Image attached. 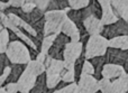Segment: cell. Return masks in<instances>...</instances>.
<instances>
[{
  "label": "cell",
  "mask_w": 128,
  "mask_h": 93,
  "mask_svg": "<svg viewBox=\"0 0 128 93\" xmlns=\"http://www.w3.org/2000/svg\"><path fill=\"white\" fill-rule=\"evenodd\" d=\"M54 10H61V9H60V6H58L56 0H51L46 11H54Z\"/></svg>",
  "instance_id": "d590c367"
},
{
  "label": "cell",
  "mask_w": 128,
  "mask_h": 93,
  "mask_svg": "<svg viewBox=\"0 0 128 93\" xmlns=\"http://www.w3.org/2000/svg\"><path fill=\"white\" fill-rule=\"evenodd\" d=\"M60 6V9L61 10H65V9L70 8V4H68V0H56Z\"/></svg>",
  "instance_id": "74e56055"
},
{
  "label": "cell",
  "mask_w": 128,
  "mask_h": 93,
  "mask_svg": "<svg viewBox=\"0 0 128 93\" xmlns=\"http://www.w3.org/2000/svg\"><path fill=\"white\" fill-rule=\"evenodd\" d=\"M83 52V45L81 42H70L66 44L63 54L64 67L68 70L74 69V63Z\"/></svg>",
  "instance_id": "8992f818"
},
{
  "label": "cell",
  "mask_w": 128,
  "mask_h": 93,
  "mask_svg": "<svg viewBox=\"0 0 128 93\" xmlns=\"http://www.w3.org/2000/svg\"><path fill=\"white\" fill-rule=\"evenodd\" d=\"M55 89H48L46 83V73H42L37 78L33 89L30 90L29 93H53Z\"/></svg>",
  "instance_id": "e0dca14e"
},
{
  "label": "cell",
  "mask_w": 128,
  "mask_h": 93,
  "mask_svg": "<svg viewBox=\"0 0 128 93\" xmlns=\"http://www.w3.org/2000/svg\"><path fill=\"white\" fill-rule=\"evenodd\" d=\"M9 3L14 8H22V6L25 3V0H9Z\"/></svg>",
  "instance_id": "8d00e7d4"
},
{
  "label": "cell",
  "mask_w": 128,
  "mask_h": 93,
  "mask_svg": "<svg viewBox=\"0 0 128 93\" xmlns=\"http://www.w3.org/2000/svg\"><path fill=\"white\" fill-rule=\"evenodd\" d=\"M106 62L110 64L120 65L125 69V71L128 72V49H118L108 47L106 54Z\"/></svg>",
  "instance_id": "30bf717a"
},
{
  "label": "cell",
  "mask_w": 128,
  "mask_h": 93,
  "mask_svg": "<svg viewBox=\"0 0 128 93\" xmlns=\"http://www.w3.org/2000/svg\"><path fill=\"white\" fill-rule=\"evenodd\" d=\"M0 2H9V0H0Z\"/></svg>",
  "instance_id": "bcb514c9"
},
{
  "label": "cell",
  "mask_w": 128,
  "mask_h": 93,
  "mask_svg": "<svg viewBox=\"0 0 128 93\" xmlns=\"http://www.w3.org/2000/svg\"><path fill=\"white\" fill-rule=\"evenodd\" d=\"M71 9H82L88 7L89 0H68Z\"/></svg>",
  "instance_id": "83f0119b"
},
{
  "label": "cell",
  "mask_w": 128,
  "mask_h": 93,
  "mask_svg": "<svg viewBox=\"0 0 128 93\" xmlns=\"http://www.w3.org/2000/svg\"><path fill=\"white\" fill-rule=\"evenodd\" d=\"M84 28H86V33L90 36L92 35H100L102 33V29H104V25L101 22V19L99 18H96L93 16L88 17L83 22Z\"/></svg>",
  "instance_id": "5bb4252c"
},
{
  "label": "cell",
  "mask_w": 128,
  "mask_h": 93,
  "mask_svg": "<svg viewBox=\"0 0 128 93\" xmlns=\"http://www.w3.org/2000/svg\"><path fill=\"white\" fill-rule=\"evenodd\" d=\"M109 47L118 49H128V35L115 37L109 39Z\"/></svg>",
  "instance_id": "44dd1931"
},
{
  "label": "cell",
  "mask_w": 128,
  "mask_h": 93,
  "mask_svg": "<svg viewBox=\"0 0 128 93\" xmlns=\"http://www.w3.org/2000/svg\"><path fill=\"white\" fill-rule=\"evenodd\" d=\"M127 93H128V91H127Z\"/></svg>",
  "instance_id": "681fc988"
},
{
  "label": "cell",
  "mask_w": 128,
  "mask_h": 93,
  "mask_svg": "<svg viewBox=\"0 0 128 93\" xmlns=\"http://www.w3.org/2000/svg\"><path fill=\"white\" fill-rule=\"evenodd\" d=\"M81 93H97L100 91L99 81L90 74H81L80 80L78 82Z\"/></svg>",
  "instance_id": "7c38bea8"
},
{
  "label": "cell",
  "mask_w": 128,
  "mask_h": 93,
  "mask_svg": "<svg viewBox=\"0 0 128 93\" xmlns=\"http://www.w3.org/2000/svg\"><path fill=\"white\" fill-rule=\"evenodd\" d=\"M65 11H66V16H68V19H71L75 25H76L78 29H79V31H80V36L89 35V34L86 33V28H84V25H83L84 20H86L88 17L92 16L89 6L86 7V8H82V9L68 8V9H65Z\"/></svg>",
  "instance_id": "52a82bcc"
},
{
  "label": "cell",
  "mask_w": 128,
  "mask_h": 93,
  "mask_svg": "<svg viewBox=\"0 0 128 93\" xmlns=\"http://www.w3.org/2000/svg\"><path fill=\"white\" fill-rule=\"evenodd\" d=\"M10 7L11 6L9 2H0V11H1V12H4V11L8 10Z\"/></svg>",
  "instance_id": "60d3db41"
},
{
  "label": "cell",
  "mask_w": 128,
  "mask_h": 93,
  "mask_svg": "<svg viewBox=\"0 0 128 93\" xmlns=\"http://www.w3.org/2000/svg\"><path fill=\"white\" fill-rule=\"evenodd\" d=\"M18 88L17 83H9V84H4L0 88V93H17Z\"/></svg>",
  "instance_id": "f1b7e54d"
},
{
  "label": "cell",
  "mask_w": 128,
  "mask_h": 93,
  "mask_svg": "<svg viewBox=\"0 0 128 93\" xmlns=\"http://www.w3.org/2000/svg\"><path fill=\"white\" fill-rule=\"evenodd\" d=\"M118 19H119V18H118L117 16L115 15V12H114V10H112V8H111V6L109 7V8L102 9L101 22H102V25H104V26H106V25H111V24H114V22H116Z\"/></svg>",
  "instance_id": "ffe728a7"
},
{
  "label": "cell",
  "mask_w": 128,
  "mask_h": 93,
  "mask_svg": "<svg viewBox=\"0 0 128 93\" xmlns=\"http://www.w3.org/2000/svg\"><path fill=\"white\" fill-rule=\"evenodd\" d=\"M45 60H46V54L40 52V53L37 54V56H36V61H38V62H40V63H43V64H44Z\"/></svg>",
  "instance_id": "ab89813d"
},
{
  "label": "cell",
  "mask_w": 128,
  "mask_h": 93,
  "mask_svg": "<svg viewBox=\"0 0 128 93\" xmlns=\"http://www.w3.org/2000/svg\"><path fill=\"white\" fill-rule=\"evenodd\" d=\"M88 6H89V8H90L91 13H92L93 17L101 19V17H102V7H101V4L99 3V1H98V0H89Z\"/></svg>",
  "instance_id": "603a6c76"
},
{
  "label": "cell",
  "mask_w": 128,
  "mask_h": 93,
  "mask_svg": "<svg viewBox=\"0 0 128 93\" xmlns=\"http://www.w3.org/2000/svg\"><path fill=\"white\" fill-rule=\"evenodd\" d=\"M32 26H33V28L35 29V31L38 34H43L44 35V27H45V18H42V19H40L38 21L34 22V24H32Z\"/></svg>",
  "instance_id": "f546056e"
},
{
  "label": "cell",
  "mask_w": 128,
  "mask_h": 93,
  "mask_svg": "<svg viewBox=\"0 0 128 93\" xmlns=\"http://www.w3.org/2000/svg\"><path fill=\"white\" fill-rule=\"evenodd\" d=\"M126 76H127V83H128V72H127V74H126Z\"/></svg>",
  "instance_id": "7dc6e473"
},
{
  "label": "cell",
  "mask_w": 128,
  "mask_h": 93,
  "mask_svg": "<svg viewBox=\"0 0 128 93\" xmlns=\"http://www.w3.org/2000/svg\"><path fill=\"white\" fill-rule=\"evenodd\" d=\"M100 35H102L108 40L112 39V38H115V37H119V36L128 35V21L119 18V19L116 22H114V24L104 26L102 33L100 34Z\"/></svg>",
  "instance_id": "9c48e42d"
},
{
  "label": "cell",
  "mask_w": 128,
  "mask_h": 93,
  "mask_svg": "<svg viewBox=\"0 0 128 93\" xmlns=\"http://www.w3.org/2000/svg\"><path fill=\"white\" fill-rule=\"evenodd\" d=\"M89 61H90L91 64H92L93 67H94V74H93V76H94L98 81L101 80V79H102V69H104V64L107 63L104 55V56H97V57L90 58Z\"/></svg>",
  "instance_id": "d6986e66"
},
{
  "label": "cell",
  "mask_w": 128,
  "mask_h": 93,
  "mask_svg": "<svg viewBox=\"0 0 128 93\" xmlns=\"http://www.w3.org/2000/svg\"><path fill=\"white\" fill-rule=\"evenodd\" d=\"M99 3L101 4L102 9H106V8H109L111 6V0H98Z\"/></svg>",
  "instance_id": "f35d334b"
},
{
  "label": "cell",
  "mask_w": 128,
  "mask_h": 93,
  "mask_svg": "<svg viewBox=\"0 0 128 93\" xmlns=\"http://www.w3.org/2000/svg\"><path fill=\"white\" fill-rule=\"evenodd\" d=\"M64 70V62L60 60H52V63L46 69V83L48 89H55L56 85L61 82V73Z\"/></svg>",
  "instance_id": "ba28073f"
},
{
  "label": "cell",
  "mask_w": 128,
  "mask_h": 93,
  "mask_svg": "<svg viewBox=\"0 0 128 93\" xmlns=\"http://www.w3.org/2000/svg\"><path fill=\"white\" fill-rule=\"evenodd\" d=\"M82 73L83 74H90L93 75L94 74V67L91 64V62L89 60H86L83 63V67H82Z\"/></svg>",
  "instance_id": "1f68e13d"
},
{
  "label": "cell",
  "mask_w": 128,
  "mask_h": 93,
  "mask_svg": "<svg viewBox=\"0 0 128 93\" xmlns=\"http://www.w3.org/2000/svg\"><path fill=\"white\" fill-rule=\"evenodd\" d=\"M45 71H46V67L43 63L36 60H30L26 65L24 73L22 74L17 82L18 91L22 93H29L33 89L37 78Z\"/></svg>",
  "instance_id": "6da1fadb"
},
{
  "label": "cell",
  "mask_w": 128,
  "mask_h": 93,
  "mask_svg": "<svg viewBox=\"0 0 128 93\" xmlns=\"http://www.w3.org/2000/svg\"><path fill=\"white\" fill-rule=\"evenodd\" d=\"M111 8L118 18L128 21V0H111Z\"/></svg>",
  "instance_id": "2e32d148"
},
{
  "label": "cell",
  "mask_w": 128,
  "mask_h": 93,
  "mask_svg": "<svg viewBox=\"0 0 128 93\" xmlns=\"http://www.w3.org/2000/svg\"><path fill=\"white\" fill-rule=\"evenodd\" d=\"M45 16V12L43 10H40V9H38L37 7H36L35 9H34L33 11H32L30 13H29V19H30V22L29 24H34V22L38 21L40 19H42V18H44Z\"/></svg>",
  "instance_id": "4316f807"
},
{
  "label": "cell",
  "mask_w": 128,
  "mask_h": 93,
  "mask_svg": "<svg viewBox=\"0 0 128 93\" xmlns=\"http://www.w3.org/2000/svg\"><path fill=\"white\" fill-rule=\"evenodd\" d=\"M126 73L127 72L125 71V69L122 66L116 64H110V63H106L104 69H102V78L110 81L116 80V79L125 75Z\"/></svg>",
  "instance_id": "4fadbf2b"
},
{
  "label": "cell",
  "mask_w": 128,
  "mask_h": 93,
  "mask_svg": "<svg viewBox=\"0 0 128 93\" xmlns=\"http://www.w3.org/2000/svg\"><path fill=\"white\" fill-rule=\"evenodd\" d=\"M61 78H62V81L66 83H73L75 82V75H74V69H65L64 67V70L62 71V73H61Z\"/></svg>",
  "instance_id": "d4e9b609"
},
{
  "label": "cell",
  "mask_w": 128,
  "mask_h": 93,
  "mask_svg": "<svg viewBox=\"0 0 128 93\" xmlns=\"http://www.w3.org/2000/svg\"><path fill=\"white\" fill-rule=\"evenodd\" d=\"M45 27L44 36L48 35H58L62 31V27L68 19L65 10H54L45 12Z\"/></svg>",
  "instance_id": "7a4b0ae2"
},
{
  "label": "cell",
  "mask_w": 128,
  "mask_h": 93,
  "mask_svg": "<svg viewBox=\"0 0 128 93\" xmlns=\"http://www.w3.org/2000/svg\"><path fill=\"white\" fill-rule=\"evenodd\" d=\"M10 64L11 62L8 58V56L6 55V53H0V73H2L4 67L10 66Z\"/></svg>",
  "instance_id": "4dcf8cb0"
},
{
  "label": "cell",
  "mask_w": 128,
  "mask_h": 93,
  "mask_svg": "<svg viewBox=\"0 0 128 93\" xmlns=\"http://www.w3.org/2000/svg\"><path fill=\"white\" fill-rule=\"evenodd\" d=\"M38 53H40V52H37V49L29 47V54H30V58H32V60H36V56H37Z\"/></svg>",
  "instance_id": "b9f144b4"
},
{
  "label": "cell",
  "mask_w": 128,
  "mask_h": 93,
  "mask_svg": "<svg viewBox=\"0 0 128 93\" xmlns=\"http://www.w3.org/2000/svg\"><path fill=\"white\" fill-rule=\"evenodd\" d=\"M25 2H29V3H35V0H25Z\"/></svg>",
  "instance_id": "f6af8a7d"
},
{
  "label": "cell",
  "mask_w": 128,
  "mask_h": 93,
  "mask_svg": "<svg viewBox=\"0 0 128 93\" xmlns=\"http://www.w3.org/2000/svg\"><path fill=\"white\" fill-rule=\"evenodd\" d=\"M71 39L66 35H64L63 33L58 34L56 36L55 40H54L52 47L48 51V55L54 60H60L63 61V54H64V48H65L66 44L70 43Z\"/></svg>",
  "instance_id": "8fae6325"
},
{
  "label": "cell",
  "mask_w": 128,
  "mask_h": 93,
  "mask_svg": "<svg viewBox=\"0 0 128 93\" xmlns=\"http://www.w3.org/2000/svg\"><path fill=\"white\" fill-rule=\"evenodd\" d=\"M50 2H51V0H35L36 7H37L38 9H40V10H43L44 12H46Z\"/></svg>",
  "instance_id": "836d02e7"
},
{
  "label": "cell",
  "mask_w": 128,
  "mask_h": 93,
  "mask_svg": "<svg viewBox=\"0 0 128 93\" xmlns=\"http://www.w3.org/2000/svg\"><path fill=\"white\" fill-rule=\"evenodd\" d=\"M9 43V29L4 27L0 30V53H6Z\"/></svg>",
  "instance_id": "7402d4cb"
},
{
  "label": "cell",
  "mask_w": 128,
  "mask_h": 93,
  "mask_svg": "<svg viewBox=\"0 0 128 93\" xmlns=\"http://www.w3.org/2000/svg\"><path fill=\"white\" fill-rule=\"evenodd\" d=\"M10 72H11V65L10 66H7L4 67V70L2 71V73H0V85H4L6 80L8 79V76L10 75Z\"/></svg>",
  "instance_id": "d6a6232c"
},
{
  "label": "cell",
  "mask_w": 128,
  "mask_h": 93,
  "mask_svg": "<svg viewBox=\"0 0 128 93\" xmlns=\"http://www.w3.org/2000/svg\"><path fill=\"white\" fill-rule=\"evenodd\" d=\"M109 47V40L102 35H92L89 37L86 45V60L104 56Z\"/></svg>",
  "instance_id": "277c9868"
},
{
  "label": "cell",
  "mask_w": 128,
  "mask_h": 93,
  "mask_svg": "<svg viewBox=\"0 0 128 93\" xmlns=\"http://www.w3.org/2000/svg\"><path fill=\"white\" fill-rule=\"evenodd\" d=\"M6 55L10 60L11 64H28V62L32 60L29 47H27V45L19 39L9 43Z\"/></svg>",
  "instance_id": "3957f363"
},
{
  "label": "cell",
  "mask_w": 128,
  "mask_h": 93,
  "mask_svg": "<svg viewBox=\"0 0 128 93\" xmlns=\"http://www.w3.org/2000/svg\"><path fill=\"white\" fill-rule=\"evenodd\" d=\"M53 93H81V92H80L78 83L73 82V83H68V84L66 85L65 88H63V89L55 90Z\"/></svg>",
  "instance_id": "484cf974"
},
{
  "label": "cell",
  "mask_w": 128,
  "mask_h": 93,
  "mask_svg": "<svg viewBox=\"0 0 128 93\" xmlns=\"http://www.w3.org/2000/svg\"><path fill=\"white\" fill-rule=\"evenodd\" d=\"M52 60H53V58H52L51 56L47 54V55H46V60H45V62H44V65H45V67H46V69L50 66V64L52 63Z\"/></svg>",
  "instance_id": "ee69618b"
},
{
  "label": "cell",
  "mask_w": 128,
  "mask_h": 93,
  "mask_svg": "<svg viewBox=\"0 0 128 93\" xmlns=\"http://www.w3.org/2000/svg\"><path fill=\"white\" fill-rule=\"evenodd\" d=\"M19 38H18V36L16 35L14 31L9 30V42H15V40H18Z\"/></svg>",
  "instance_id": "7bdbcfd3"
},
{
  "label": "cell",
  "mask_w": 128,
  "mask_h": 93,
  "mask_svg": "<svg viewBox=\"0 0 128 93\" xmlns=\"http://www.w3.org/2000/svg\"><path fill=\"white\" fill-rule=\"evenodd\" d=\"M97 93H101V92H100V91H99V92H97Z\"/></svg>",
  "instance_id": "c3c4849f"
},
{
  "label": "cell",
  "mask_w": 128,
  "mask_h": 93,
  "mask_svg": "<svg viewBox=\"0 0 128 93\" xmlns=\"http://www.w3.org/2000/svg\"><path fill=\"white\" fill-rule=\"evenodd\" d=\"M56 36L58 35H48V36H44V38H43V40H42V49H40V52L42 53H44V54H48V51H50V48L52 47V45H53V43H54V40H55V38H56Z\"/></svg>",
  "instance_id": "cb8c5ba5"
},
{
  "label": "cell",
  "mask_w": 128,
  "mask_h": 93,
  "mask_svg": "<svg viewBox=\"0 0 128 93\" xmlns=\"http://www.w3.org/2000/svg\"><path fill=\"white\" fill-rule=\"evenodd\" d=\"M27 64H11V72L10 75L6 80L4 84H9V83H17L22 74L24 73L25 69H26Z\"/></svg>",
  "instance_id": "ac0fdd59"
},
{
  "label": "cell",
  "mask_w": 128,
  "mask_h": 93,
  "mask_svg": "<svg viewBox=\"0 0 128 93\" xmlns=\"http://www.w3.org/2000/svg\"><path fill=\"white\" fill-rule=\"evenodd\" d=\"M126 74L112 81L102 78L101 80H99L100 92L101 93H127L128 83H127Z\"/></svg>",
  "instance_id": "5b68a950"
},
{
  "label": "cell",
  "mask_w": 128,
  "mask_h": 93,
  "mask_svg": "<svg viewBox=\"0 0 128 93\" xmlns=\"http://www.w3.org/2000/svg\"><path fill=\"white\" fill-rule=\"evenodd\" d=\"M35 8H36V4L35 3H29V2H25V3L22 6V11L26 12V13H30Z\"/></svg>",
  "instance_id": "e575fe53"
},
{
  "label": "cell",
  "mask_w": 128,
  "mask_h": 93,
  "mask_svg": "<svg viewBox=\"0 0 128 93\" xmlns=\"http://www.w3.org/2000/svg\"><path fill=\"white\" fill-rule=\"evenodd\" d=\"M61 33H63L64 35L68 36V37L71 39V42H80L81 36H80L79 29H78L76 25H75L71 19H68V18L65 20V22H64Z\"/></svg>",
  "instance_id": "9a60e30c"
}]
</instances>
